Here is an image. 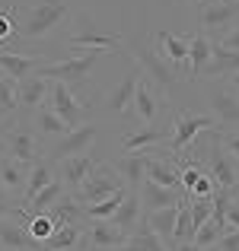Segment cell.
Returning <instances> with one entry per match:
<instances>
[{"instance_id": "e575fe53", "label": "cell", "mask_w": 239, "mask_h": 251, "mask_svg": "<svg viewBox=\"0 0 239 251\" xmlns=\"http://www.w3.org/2000/svg\"><path fill=\"white\" fill-rule=\"evenodd\" d=\"M124 197H128V184H124V188H118L115 194H109L105 201L83 203V207H86V220H112V216L118 213V207L124 203Z\"/></svg>"}, {"instance_id": "d6986e66", "label": "cell", "mask_w": 239, "mask_h": 251, "mask_svg": "<svg viewBox=\"0 0 239 251\" xmlns=\"http://www.w3.org/2000/svg\"><path fill=\"white\" fill-rule=\"evenodd\" d=\"M29 118H32V127H35V134L42 137L45 147H51V143H58L61 137H67V134H70V127L64 124V118L58 115V111L51 108L48 102H45L42 108L35 111V115H29Z\"/></svg>"}, {"instance_id": "cb8c5ba5", "label": "cell", "mask_w": 239, "mask_h": 251, "mask_svg": "<svg viewBox=\"0 0 239 251\" xmlns=\"http://www.w3.org/2000/svg\"><path fill=\"white\" fill-rule=\"evenodd\" d=\"M112 166H115V172L124 178V184L131 191H141L144 178H147V150L144 153H124L118 159H112Z\"/></svg>"}, {"instance_id": "3957f363", "label": "cell", "mask_w": 239, "mask_h": 251, "mask_svg": "<svg viewBox=\"0 0 239 251\" xmlns=\"http://www.w3.org/2000/svg\"><path fill=\"white\" fill-rule=\"evenodd\" d=\"M45 150L48 147H45L42 137L35 134L32 121L16 118L10 127L0 130V153L10 156V159H16V162H23V166H35L38 159H45Z\"/></svg>"}, {"instance_id": "6da1fadb", "label": "cell", "mask_w": 239, "mask_h": 251, "mask_svg": "<svg viewBox=\"0 0 239 251\" xmlns=\"http://www.w3.org/2000/svg\"><path fill=\"white\" fill-rule=\"evenodd\" d=\"M70 23V6L67 0H38L35 6H29V10L19 16V42H45V38H51L58 29H64V25Z\"/></svg>"}, {"instance_id": "277c9868", "label": "cell", "mask_w": 239, "mask_h": 251, "mask_svg": "<svg viewBox=\"0 0 239 251\" xmlns=\"http://www.w3.org/2000/svg\"><path fill=\"white\" fill-rule=\"evenodd\" d=\"M67 25H70V35L64 38V45H67L74 54H80V51H92V48L121 51V35L102 32V25L92 19V13H77V16H70Z\"/></svg>"}, {"instance_id": "b9f144b4", "label": "cell", "mask_w": 239, "mask_h": 251, "mask_svg": "<svg viewBox=\"0 0 239 251\" xmlns=\"http://www.w3.org/2000/svg\"><path fill=\"white\" fill-rule=\"evenodd\" d=\"M19 213V197H13L10 191L0 188V220L3 216H16Z\"/></svg>"}, {"instance_id": "8d00e7d4", "label": "cell", "mask_w": 239, "mask_h": 251, "mask_svg": "<svg viewBox=\"0 0 239 251\" xmlns=\"http://www.w3.org/2000/svg\"><path fill=\"white\" fill-rule=\"evenodd\" d=\"M195 232H198V226H195V220H191V203L188 201H182L179 203V220H176V245H185V242H195Z\"/></svg>"}, {"instance_id": "bcb514c9", "label": "cell", "mask_w": 239, "mask_h": 251, "mask_svg": "<svg viewBox=\"0 0 239 251\" xmlns=\"http://www.w3.org/2000/svg\"><path fill=\"white\" fill-rule=\"evenodd\" d=\"M176 251H208V248L195 245V242H185V245H176Z\"/></svg>"}, {"instance_id": "f35d334b", "label": "cell", "mask_w": 239, "mask_h": 251, "mask_svg": "<svg viewBox=\"0 0 239 251\" xmlns=\"http://www.w3.org/2000/svg\"><path fill=\"white\" fill-rule=\"evenodd\" d=\"M220 235H223V226H217L214 216H210L204 226H198V232H195V245L210 248V245H217V242H220Z\"/></svg>"}, {"instance_id": "60d3db41", "label": "cell", "mask_w": 239, "mask_h": 251, "mask_svg": "<svg viewBox=\"0 0 239 251\" xmlns=\"http://www.w3.org/2000/svg\"><path fill=\"white\" fill-rule=\"evenodd\" d=\"M217 130V127H214ZM217 140H220V147L227 150V156L239 166V127H230V130H217Z\"/></svg>"}, {"instance_id": "4fadbf2b", "label": "cell", "mask_w": 239, "mask_h": 251, "mask_svg": "<svg viewBox=\"0 0 239 251\" xmlns=\"http://www.w3.org/2000/svg\"><path fill=\"white\" fill-rule=\"evenodd\" d=\"M144 70L141 64H131L128 76H124L121 83L115 86V89L109 92V96L102 99V105L99 108L105 111V115H121V118H134V92H137V83H141Z\"/></svg>"}, {"instance_id": "7dc6e473", "label": "cell", "mask_w": 239, "mask_h": 251, "mask_svg": "<svg viewBox=\"0 0 239 251\" xmlns=\"http://www.w3.org/2000/svg\"><path fill=\"white\" fill-rule=\"evenodd\" d=\"M191 3H195V6H204V3H208V0H191Z\"/></svg>"}, {"instance_id": "83f0119b", "label": "cell", "mask_w": 239, "mask_h": 251, "mask_svg": "<svg viewBox=\"0 0 239 251\" xmlns=\"http://www.w3.org/2000/svg\"><path fill=\"white\" fill-rule=\"evenodd\" d=\"M48 216L55 220L58 229H61V226H83V223H90V220H86V207L77 201L74 194H64L61 201L48 210Z\"/></svg>"}, {"instance_id": "52a82bcc", "label": "cell", "mask_w": 239, "mask_h": 251, "mask_svg": "<svg viewBox=\"0 0 239 251\" xmlns=\"http://www.w3.org/2000/svg\"><path fill=\"white\" fill-rule=\"evenodd\" d=\"M236 25H239V0H208L204 6H198V29L210 35L214 42H220Z\"/></svg>"}, {"instance_id": "f1b7e54d", "label": "cell", "mask_w": 239, "mask_h": 251, "mask_svg": "<svg viewBox=\"0 0 239 251\" xmlns=\"http://www.w3.org/2000/svg\"><path fill=\"white\" fill-rule=\"evenodd\" d=\"M118 251H176V248H169L153 229L147 226V220H141V226L128 235V242H124Z\"/></svg>"}, {"instance_id": "74e56055", "label": "cell", "mask_w": 239, "mask_h": 251, "mask_svg": "<svg viewBox=\"0 0 239 251\" xmlns=\"http://www.w3.org/2000/svg\"><path fill=\"white\" fill-rule=\"evenodd\" d=\"M55 229H58V226H55V220H51L48 213H35V216H29V220H26V232H29L32 239L38 242V245H42V242L48 239Z\"/></svg>"}, {"instance_id": "9c48e42d", "label": "cell", "mask_w": 239, "mask_h": 251, "mask_svg": "<svg viewBox=\"0 0 239 251\" xmlns=\"http://www.w3.org/2000/svg\"><path fill=\"white\" fill-rule=\"evenodd\" d=\"M99 140V124L86 121L83 127H74L67 137H61L58 143H51L45 150V159L48 162H61V159H70V156H83V153H92Z\"/></svg>"}, {"instance_id": "5bb4252c", "label": "cell", "mask_w": 239, "mask_h": 251, "mask_svg": "<svg viewBox=\"0 0 239 251\" xmlns=\"http://www.w3.org/2000/svg\"><path fill=\"white\" fill-rule=\"evenodd\" d=\"M166 108H169V92L156 89L147 76H141L137 92H134V121L137 124H156Z\"/></svg>"}, {"instance_id": "ac0fdd59", "label": "cell", "mask_w": 239, "mask_h": 251, "mask_svg": "<svg viewBox=\"0 0 239 251\" xmlns=\"http://www.w3.org/2000/svg\"><path fill=\"white\" fill-rule=\"evenodd\" d=\"M182 201H185V191L163 188V184L144 178V184H141V210H144V216L156 213V210H163V207H176V203H182Z\"/></svg>"}, {"instance_id": "ba28073f", "label": "cell", "mask_w": 239, "mask_h": 251, "mask_svg": "<svg viewBox=\"0 0 239 251\" xmlns=\"http://www.w3.org/2000/svg\"><path fill=\"white\" fill-rule=\"evenodd\" d=\"M169 127H172V134H169V143H166V153H169V156H182L185 150L195 143V137L204 134V130H214L217 121H214V115L182 111V115H179Z\"/></svg>"}, {"instance_id": "7c38bea8", "label": "cell", "mask_w": 239, "mask_h": 251, "mask_svg": "<svg viewBox=\"0 0 239 251\" xmlns=\"http://www.w3.org/2000/svg\"><path fill=\"white\" fill-rule=\"evenodd\" d=\"M128 242V232L118 229L112 220H90L80 239V251H118Z\"/></svg>"}, {"instance_id": "7a4b0ae2", "label": "cell", "mask_w": 239, "mask_h": 251, "mask_svg": "<svg viewBox=\"0 0 239 251\" xmlns=\"http://www.w3.org/2000/svg\"><path fill=\"white\" fill-rule=\"evenodd\" d=\"M105 51L102 48H92V51H80V54H70L67 61H51V64H42V67L35 70V74L48 76L51 83H64L70 92L74 89H86V83H90L92 70H96V64L102 61Z\"/></svg>"}, {"instance_id": "9a60e30c", "label": "cell", "mask_w": 239, "mask_h": 251, "mask_svg": "<svg viewBox=\"0 0 239 251\" xmlns=\"http://www.w3.org/2000/svg\"><path fill=\"white\" fill-rule=\"evenodd\" d=\"M99 156H96V150L92 153H83V156H70V159H61V162H51L55 166V178L67 188V194H77L80 188H83V181L96 172L99 166Z\"/></svg>"}, {"instance_id": "7402d4cb", "label": "cell", "mask_w": 239, "mask_h": 251, "mask_svg": "<svg viewBox=\"0 0 239 251\" xmlns=\"http://www.w3.org/2000/svg\"><path fill=\"white\" fill-rule=\"evenodd\" d=\"M42 67V57L35 54H23V51H0V74L10 76L13 83H19L23 76L35 74Z\"/></svg>"}, {"instance_id": "f6af8a7d", "label": "cell", "mask_w": 239, "mask_h": 251, "mask_svg": "<svg viewBox=\"0 0 239 251\" xmlns=\"http://www.w3.org/2000/svg\"><path fill=\"white\" fill-rule=\"evenodd\" d=\"M227 223H230L233 229H239V201L230 203V210H227Z\"/></svg>"}, {"instance_id": "4316f807", "label": "cell", "mask_w": 239, "mask_h": 251, "mask_svg": "<svg viewBox=\"0 0 239 251\" xmlns=\"http://www.w3.org/2000/svg\"><path fill=\"white\" fill-rule=\"evenodd\" d=\"M55 181V166H51L48 159H38L35 166H29V184H26L23 197H19V210H26L32 201H35L38 191H45L48 184Z\"/></svg>"}, {"instance_id": "ffe728a7", "label": "cell", "mask_w": 239, "mask_h": 251, "mask_svg": "<svg viewBox=\"0 0 239 251\" xmlns=\"http://www.w3.org/2000/svg\"><path fill=\"white\" fill-rule=\"evenodd\" d=\"M0 248L3 251H38V242L26 232V226L16 216L0 220Z\"/></svg>"}, {"instance_id": "e0dca14e", "label": "cell", "mask_w": 239, "mask_h": 251, "mask_svg": "<svg viewBox=\"0 0 239 251\" xmlns=\"http://www.w3.org/2000/svg\"><path fill=\"white\" fill-rule=\"evenodd\" d=\"M172 127H159V124H141V127H128L121 137V153H144L150 147H166L169 143Z\"/></svg>"}, {"instance_id": "7bdbcfd3", "label": "cell", "mask_w": 239, "mask_h": 251, "mask_svg": "<svg viewBox=\"0 0 239 251\" xmlns=\"http://www.w3.org/2000/svg\"><path fill=\"white\" fill-rule=\"evenodd\" d=\"M217 248H220V251H239V229H230V232H223L220 242H217Z\"/></svg>"}, {"instance_id": "4dcf8cb0", "label": "cell", "mask_w": 239, "mask_h": 251, "mask_svg": "<svg viewBox=\"0 0 239 251\" xmlns=\"http://www.w3.org/2000/svg\"><path fill=\"white\" fill-rule=\"evenodd\" d=\"M144 220H147V226L153 229V232H156L159 239L166 242V245H169V248H176V239H172V235H176L179 203H176V207H163V210H156V213H147Z\"/></svg>"}, {"instance_id": "2e32d148", "label": "cell", "mask_w": 239, "mask_h": 251, "mask_svg": "<svg viewBox=\"0 0 239 251\" xmlns=\"http://www.w3.org/2000/svg\"><path fill=\"white\" fill-rule=\"evenodd\" d=\"M51 92V80L42 74H29L16 83V99H19V115H35Z\"/></svg>"}, {"instance_id": "d4e9b609", "label": "cell", "mask_w": 239, "mask_h": 251, "mask_svg": "<svg viewBox=\"0 0 239 251\" xmlns=\"http://www.w3.org/2000/svg\"><path fill=\"white\" fill-rule=\"evenodd\" d=\"M156 45L163 48L159 54H163L166 61L172 64V67H179L185 76H188V35H172V32H156Z\"/></svg>"}, {"instance_id": "d6a6232c", "label": "cell", "mask_w": 239, "mask_h": 251, "mask_svg": "<svg viewBox=\"0 0 239 251\" xmlns=\"http://www.w3.org/2000/svg\"><path fill=\"white\" fill-rule=\"evenodd\" d=\"M19 118V99H16V83L0 74V130L10 127Z\"/></svg>"}, {"instance_id": "816d5d0a", "label": "cell", "mask_w": 239, "mask_h": 251, "mask_svg": "<svg viewBox=\"0 0 239 251\" xmlns=\"http://www.w3.org/2000/svg\"><path fill=\"white\" fill-rule=\"evenodd\" d=\"M0 251H3V248H0Z\"/></svg>"}, {"instance_id": "ee69618b", "label": "cell", "mask_w": 239, "mask_h": 251, "mask_svg": "<svg viewBox=\"0 0 239 251\" xmlns=\"http://www.w3.org/2000/svg\"><path fill=\"white\" fill-rule=\"evenodd\" d=\"M220 45H223V48H230V51H236V54H239V25H236V29H230L227 35L220 38Z\"/></svg>"}, {"instance_id": "681fc988", "label": "cell", "mask_w": 239, "mask_h": 251, "mask_svg": "<svg viewBox=\"0 0 239 251\" xmlns=\"http://www.w3.org/2000/svg\"><path fill=\"white\" fill-rule=\"evenodd\" d=\"M208 251H220V248H217V245H210V248H208Z\"/></svg>"}, {"instance_id": "44dd1931", "label": "cell", "mask_w": 239, "mask_h": 251, "mask_svg": "<svg viewBox=\"0 0 239 251\" xmlns=\"http://www.w3.org/2000/svg\"><path fill=\"white\" fill-rule=\"evenodd\" d=\"M210 54H214V38L195 29L188 35V80H198L204 74V67L210 64Z\"/></svg>"}, {"instance_id": "d590c367", "label": "cell", "mask_w": 239, "mask_h": 251, "mask_svg": "<svg viewBox=\"0 0 239 251\" xmlns=\"http://www.w3.org/2000/svg\"><path fill=\"white\" fill-rule=\"evenodd\" d=\"M64 194H67V188H64V184L55 178V181H51L45 191H38V194H35V201H32L29 207H26V213H29V216H35V213H48V210L55 207V203L61 201Z\"/></svg>"}, {"instance_id": "484cf974", "label": "cell", "mask_w": 239, "mask_h": 251, "mask_svg": "<svg viewBox=\"0 0 239 251\" xmlns=\"http://www.w3.org/2000/svg\"><path fill=\"white\" fill-rule=\"evenodd\" d=\"M26 184H29V166H23V162L0 153V188L10 191L13 197H23Z\"/></svg>"}, {"instance_id": "f546056e", "label": "cell", "mask_w": 239, "mask_h": 251, "mask_svg": "<svg viewBox=\"0 0 239 251\" xmlns=\"http://www.w3.org/2000/svg\"><path fill=\"white\" fill-rule=\"evenodd\" d=\"M144 220V210H141V191H131L128 188V197H124V203L118 207V213L112 216V223H115L118 229H124V232H134L137 226H141Z\"/></svg>"}, {"instance_id": "30bf717a", "label": "cell", "mask_w": 239, "mask_h": 251, "mask_svg": "<svg viewBox=\"0 0 239 251\" xmlns=\"http://www.w3.org/2000/svg\"><path fill=\"white\" fill-rule=\"evenodd\" d=\"M48 105L64 118V124H67L70 130H74V127H83V124L90 121V111H92V105L86 102V99H77L64 83H51Z\"/></svg>"}, {"instance_id": "836d02e7", "label": "cell", "mask_w": 239, "mask_h": 251, "mask_svg": "<svg viewBox=\"0 0 239 251\" xmlns=\"http://www.w3.org/2000/svg\"><path fill=\"white\" fill-rule=\"evenodd\" d=\"M83 229H86V223H83V226H61V229H55V232L38 245V251H67V248H77L80 239H83Z\"/></svg>"}, {"instance_id": "c3c4849f", "label": "cell", "mask_w": 239, "mask_h": 251, "mask_svg": "<svg viewBox=\"0 0 239 251\" xmlns=\"http://www.w3.org/2000/svg\"><path fill=\"white\" fill-rule=\"evenodd\" d=\"M233 194H236V201H239V184H236V191H233Z\"/></svg>"}, {"instance_id": "1f68e13d", "label": "cell", "mask_w": 239, "mask_h": 251, "mask_svg": "<svg viewBox=\"0 0 239 251\" xmlns=\"http://www.w3.org/2000/svg\"><path fill=\"white\" fill-rule=\"evenodd\" d=\"M16 29H19V10L16 6H0V51H23Z\"/></svg>"}, {"instance_id": "5b68a950", "label": "cell", "mask_w": 239, "mask_h": 251, "mask_svg": "<svg viewBox=\"0 0 239 251\" xmlns=\"http://www.w3.org/2000/svg\"><path fill=\"white\" fill-rule=\"evenodd\" d=\"M201 92H204V105L210 108V115L217 121V130L239 127V92L227 80H204Z\"/></svg>"}, {"instance_id": "8992f818", "label": "cell", "mask_w": 239, "mask_h": 251, "mask_svg": "<svg viewBox=\"0 0 239 251\" xmlns=\"http://www.w3.org/2000/svg\"><path fill=\"white\" fill-rule=\"evenodd\" d=\"M134 64H141L144 76H147L156 89H163V92H169L172 86H179L182 80H188V76H185L179 67H172V64L166 61V57L159 54L150 42H137L134 45Z\"/></svg>"}, {"instance_id": "f907efd6", "label": "cell", "mask_w": 239, "mask_h": 251, "mask_svg": "<svg viewBox=\"0 0 239 251\" xmlns=\"http://www.w3.org/2000/svg\"><path fill=\"white\" fill-rule=\"evenodd\" d=\"M67 251H80V248H67Z\"/></svg>"}, {"instance_id": "603a6c76", "label": "cell", "mask_w": 239, "mask_h": 251, "mask_svg": "<svg viewBox=\"0 0 239 251\" xmlns=\"http://www.w3.org/2000/svg\"><path fill=\"white\" fill-rule=\"evenodd\" d=\"M239 74V54L230 48H223L220 42H214V54H210V64L204 67V74L198 80H227V76Z\"/></svg>"}, {"instance_id": "ab89813d", "label": "cell", "mask_w": 239, "mask_h": 251, "mask_svg": "<svg viewBox=\"0 0 239 251\" xmlns=\"http://www.w3.org/2000/svg\"><path fill=\"white\" fill-rule=\"evenodd\" d=\"M191 220H195V226H204V223L214 216V201L210 197H191Z\"/></svg>"}, {"instance_id": "8fae6325", "label": "cell", "mask_w": 239, "mask_h": 251, "mask_svg": "<svg viewBox=\"0 0 239 251\" xmlns=\"http://www.w3.org/2000/svg\"><path fill=\"white\" fill-rule=\"evenodd\" d=\"M118 188H124V178L115 172V166H112V162L102 159V162L96 166V172L86 178L83 188H80L74 197H77L80 203H96V201H105L109 194H115Z\"/></svg>"}]
</instances>
